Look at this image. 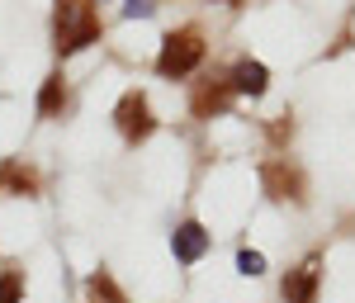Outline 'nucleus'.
<instances>
[{"instance_id": "f257e3e1", "label": "nucleus", "mask_w": 355, "mask_h": 303, "mask_svg": "<svg viewBox=\"0 0 355 303\" xmlns=\"http://www.w3.org/2000/svg\"><path fill=\"white\" fill-rule=\"evenodd\" d=\"M100 10L95 0H53V48L57 57H71V53H85L90 43H100Z\"/></svg>"}, {"instance_id": "f03ea898", "label": "nucleus", "mask_w": 355, "mask_h": 303, "mask_svg": "<svg viewBox=\"0 0 355 303\" xmlns=\"http://www.w3.org/2000/svg\"><path fill=\"white\" fill-rule=\"evenodd\" d=\"M199 62H204V33H199L194 24L171 28V33L162 38V53H157V71H162L166 81H180V76H190Z\"/></svg>"}, {"instance_id": "7ed1b4c3", "label": "nucleus", "mask_w": 355, "mask_h": 303, "mask_svg": "<svg viewBox=\"0 0 355 303\" xmlns=\"http://www.w3.org/2000/svg\"><path fill=\"white\" fill-rule=\"evenodd\" d=\"M114 128H119V138L128 142V147H137V142H147L157 133V114H152V105H147L142 90H128V95L114 105Z\"/></svg>"}, {"instance_id": "20e7f679", "label": "nucleus", "mask_w": 355, "mask_h": 303, "mask_svg": "<svg viewBox=\"0 0 355 303\" xmlns=\"http://www.w3.org/2000/svg\"><path fill=\"white\" fill-rule=\"evenodd\" d=\"M209 247H214V232L204 227V223H180L175 232H171V256L180 261V266H194V261H204L209 256Z\"/></svg>"}, {"instance_id": "39448f33", "label": "nucleus", "mask_w": 355, "mask_h": 303, "mask_svg": "<svg viewBox=\"0 0 355 303\" xmlns=\"http://www.w3.org/2000/svg\"><path fill=\"white\" fill-rule=\"evenodd\" d=\"M318 279H322V261L318 256H308L299 270H289L284 275V303H318Z\"/></svg>"}, {"instance_id": "423d86ee", "label": "nucleus", "mask_w": 355, "mask_h": 303, "mask_svg": "<svg viewBox=\"0 0 355 303\" xmlns=\"http://www.w3.org/2000/svg\"><path fill=\"white\" fill-rule=\"evenodd\" d=\"M266 190H270V199H294L299 204L303 199V175L294 171V166L284 162V157H275V162H266Z\"/></svg>"}, {"instance_id": "0eeeda50", "label": "nucleus", "mask_w": 355, "mask_h": 303, "mask_svg": "<svg viewBox=\"0 0 355 303\" xmlns=\"http://www.w3.org/2000/svg\"><path fill=\"white\" fill-rule=\"evenodd\" d=\"M227 85H232V95H266V90H270V71H266V62L242 57V62L232 67Z\"/></svg>"}, {"instance_id": "6e6552de", "label": "nucleus", "mask_w": 355, "mask_h": 303, "mask_svg": "<svg viewBox=\"0 0 355 303\" xmlns=\"http://www.w3.org/2000/svg\"><path fill=\"white\" fill-rule=\"evenodd\" d=\"M0 194H24V199H33L38 194V171L24 162H5L0 166Z\"/></svg>"}, {"instance_id": "1a4fd4ad", "label": "nucleus", "mask_w": 355, "mask_h": 303, "mask_svg": "<svg viewBox=\"0 0 355 303\" xmlns=\"http://www.w3.org/2000/svg\"><path fill=\"white\" fill-rule=\"evenodd\" d=\"M227 100H232V85H227V76L223 81H209L194 90V114L199 119H209V114H223L227 110Z\"/></svg>"}, {"instance_id": "9d476101", "label": "nucleus", "mask_w": 355, "mask_h": 303, "mask_svg": "<svg viewBox=\"0 0 355 303\" xmlns=\"http://www.w3.org/2000/svg\"><path fill=\"white\" fill-rule=\"evenodd\" d=\"M62 110H67V76L53 71L43 76V90H38V119H57Z\"/></svg>"}, {"instance_id": "9b49d317", "label": "nucleus", "mask_w": 355, "mask_h": 303, "mask_svg": "<svg viewBox=\"0 0 355 303\" xmlns=\"http://www.w3.org/2000/svg\"><path fill=\"white\" fill-rule=\"evenodd\" d=\"M85 303H123V289L114 284L110 270H95L85 279Z\"/></svg>"}, {"instance_id": "f8f14e48", "label": "nucleus", "mask_w": 355, "mask_h": 303, "mask_svg": "<svg viewBox=\"0 0 355 303\" xmlns=\"http://www.w3.org/2000/svg\"><path fill=\"white\" fill-rule=\"evenodd\" d=\"M0 303H24V275L19 270H0Z\"/></svg>"}, {"instance_id": "ddd939ff", "label": "nucleus", "mask_w": 355, "mask_h": 303, "mask_svg": "<svg viewBox=\"0 0 355 303\" xmlns=\"http://www.w3.org/2000/svg\"><path fill=\"white\" fill-rule=\"evenodd\" d=\"M237 275H266V256L261 251H237Z\"/></svg>"}, {"instance_id": "4468645a", "label": "nucleus", "mask_w": 355, "mask_h": 303, "mask_svg": "<svg viewBox=\"0 0 355 303\" xmlns=\"http://www.w3.org/2000/svg\"><path fill=\"white\" fill-rule=\"evenodd\" d=\"M152 10H157L152 0H123V15H128V19H147Z\"/></svg>"}, {"instance_id": "2eb2a0df", "label": "nucleus", "mask_w": 355, "mask_h": 303, "mask_svg": "<svg viewBox=\"0 0 355 303\" xmlns=\"http://www.w3.org/2000/svg\"><path fill=\"white\" fill-rule=\"evenodd\" d=\"M218 5H242V0H218Z\"/></svg>"}]
</instances>
